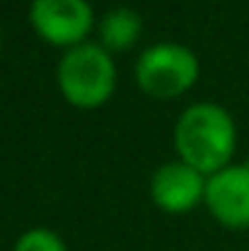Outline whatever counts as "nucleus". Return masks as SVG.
Wrapping results in <instances>:
<instances>
[{"instance_id": "8", "label": "nucleus", "mask_w": 249, "mask_h": 251, "mask_svg": "<svg viewBox=\"0 0 249 251\" xmlns=\"http://www.w3.org/2000/svg\"><path fill=\"white\" fill-rule=\"evenodd\" d=\"M15 251H69V249H66L64 239L56 232L44 229V227H37V229L25 232L17 239Z\"/></svg>"}, {"instance_id": "2", "label": "nucleus", "mask_w": 249, "mask_h": 251, "mask_svg": "<svg viewBox=\"0 0 249 251\" xmlns=\"http://www.w3.org/2000/svg\"><path fill=\"white\" fill-rule=\"evenodd\" d=\"M56 83L74 107L93 110L105 105L117 85L112 54L93 42L66 49L56 69Z\"/></svg>"}, {"instance_id": "5", "label": "nucleus", "mask_w": 249, "mask_h": 251, "mask_svg": "<svg viewBox=\"0 0 249 251\" xmlns=\"http://www.w3.org/2000/svg\"><path fill=\"white\" fill-rule=\"evenodd\" d=\"M205 207L227 229H249V164H230L205 180Z\"/></svg>"}, {"instance_id": "1", "label": "nucleus", "mask_w": 249, "mask_h": 251, "mask_svg": "<svg viewBox=\"0 0 249 251\" xmlns=\"http://www.w3.org/2000/svg\"><path fill=\"white\" fill-rule=\"evenodd\" d=\"M173 147L183 164L193 166L203 176H213L230 166L235 156V120L218 102H193L173 125Z\"/></svg>"}, {"instance_id": "6", "label": "nucleus", "mask_w": 249, "mask_h": 251, "mask_svg": "<svg viewBox=\"0 0 249 251\" xmlns=\"http://www.w3.org/2000/svg\"><path fill=\"white\" fill-rule=\"evenodd\" d=\"M205 180H208V176L183 164L181 159L166 161L152 173L149 195L159 210H164L168 215H183L203 202Z\"/></svg>"}, {"instance_id": "4", "label": "nucleus", "mask_w": 249, "mask_h": 251, "mask_svg": "<svg viewBox=\"0 0 249 251\" xmlns=\"http://www.w3.org/2000/svg\"><path fill=\"white\" fill-rule=\"evenodd\" d=\"M29 22L42 39L71 49L93 29V7L88 0H32Z\"/></svg>"}, {"instance_id": "3", "label": "nucleus", "mask_w": 249, "mask_h": 251, "mask_svg": "<svg viewBox=\"0 0 249 251\" xmlns=\"http://www.w3.org/2000/svg\"><path fill=\"white\" fill-rule=\"evenodd\" d=\"M198 76V56L178 42H159L147 47L135 66L137 85L157 100H171L183 95L193 88Z\"/></svg>"}, {"instance_id": "7", "label": "nucleus", "mask_w": 249, "mask_h": 251, "mask_svg": "<svg viewBox=\"0 0 249 251\" xmlns=\"http://www.w3.org/2000/svg\"><path fill=\"white\" fill-rule=\"evenodd\" d=\"M98 37H100V47L108 49L110 54L127 51L142 37V17L132 7H125V5L112 7L98 22Z\"/></svg>"}]
</instances>
